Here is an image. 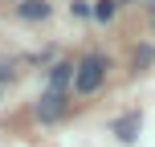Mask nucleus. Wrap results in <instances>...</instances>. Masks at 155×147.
<instances>
[{"instance_id":"f257e3e1","label":"nucleus","mask_w":155,"mask_h":147,"mask_svg":"<svg viewBox=\"0 0 155 147\" xmlns=\"http://www.w3.org/2000/svg\"><path fill=\"white\" fill-rule=\"evenodd\" d=\"M102 74H106V62H102L98 53H94V57H82V65H78V74H74V86L82 94H94L102 86Z\"/></svg>"},{"instance_id":"f03ea898","label":"nucleus","mask_w":155,"mask_h":147,"mask_svg":"<svg viewBox=\"0 0 155 147\" xmlns=\"http://www.w3.org/2000/svg\"><path fill=\"white\" fill-rule=\"evenodd\" d=\"M65 110V98H61V90H45L41 94V102H37V115L45 119V123H53L57 115Z\"/></svg>"},{"instance_id":"7ed1b4c3","label":"nucleus","mask_w":155,"mask_h":147,"mask_svg":"<svg viewBox=\"0 0 155 147\" xmlns=\"http://www.w3.org/2000/svg\"><path fill=\"white\" fill-rule=\"evenodd\" d=\"M139 123H143L139 115H127V119H118V123H114V135H118L123 143H135V135H139Z\"/></svg>"},{"instance_id":"20e7f679","label":"nucleus","mask_w":155,"mask_h":147,"mask_svg":"<svg viewBox=\"0 0 155 147\" xmlns=\"http://www.w3.org/2000/svg\"><path fill=\"white\" fill-rule=\"evenodd\" d=\"M21 16H25V21H45V16H49V4H45V0H25V4H21Z\"/></svg>"},{"instance_id":"39448f33","label":"nucleus","mask_w":155,"mask_h":147,"mask_svg":"<svg viewBox=\"0 0 155 147\" xmlns=\"http://www.w3.org/2000/svg\"><path fill=\"white\" fill-rule=\"evenodd\" d=\"M70 78H74V65H53V74H49V90H65Z\"/></svg>"},{"instance_id":"423d86ee","label":"nucleus","mask_w":155,"mask_h":147,"mask_svg":"<svg viewBox=\"0 0 155 147\" xmlns=\"http://www.w3.org/2000/svg\"><path fill=\"white\" fill-rule=\"evenodd\" d=\"M151 57H155V49H151V45L135 49V65H139V70H147V65H151Z\"/></svg>"},{"instance_id":"0eeeda50","label":"nucleus","mask_w":155,"mask_h":147,"mask_svg":"<svg viewBox=\"0 0 155 147\" xmlns=\"http://www.w3.org/2000/svg\"><path fill=\"white\" fill-rule=\"evenodd\" d=\"M94 16H98V21H110V16H114V0H102V4L94 8Z\"/></svg>"}]
</instances>
